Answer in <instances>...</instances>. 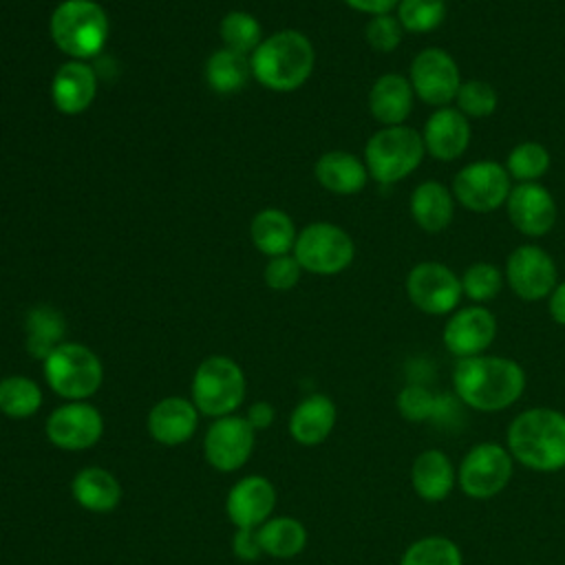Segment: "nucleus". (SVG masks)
Returning <instances> with one entry per match:
<instances>
[{
    "instance_id": "43",
    "label": "nucleus",
    "mask_w": 565,
    "mask_h": 565,
    "mask_svg": "<svg viewBox=\"0 0 565 565\" xmlns=\"http://www.w3.org/2000/svg\"><path fill=\"white\" fill-rule=\"evenodd\" d=\"M274 417H276V411H274V406L269 404V402H254L249 408H247V413H245V419L249 422V426L258 433V430H265V428H269L271 424H274Z\"/></svg>"
},
{
    "instance_id": "45",
    "label": "nucleus",
    "mask_w": 565,
    "mask_h": 565,
    "mask_svg": "<svg viewBox=\"0 0 565 565\" xmlns=\"http://www.w3.org/2000/svg\"><path fill=\"white\" fill-rule=\"evenodd\" d=\"M547 311L556 324L565 327V280L556 282V287L547 296Z\"/></svg>"
},
{
    "instance_id": "1",
    "label": "nucleus",
    "mask_w": 565,
    "mask_h": 565,
    "mask_svg": "<svg viewBox=\"0 0 565 565\" xmlns=\"http://www.w3.org/2000/svg\"><path fill=\"white\" fill-rule=\"evenodd\" d=\"M523 366L505 355L461 358L452 366V391L461 404L477 413H501L525 393Z\"/></svg>"
},
{
    "instance_id": "35",
    "label": "nucleus",
    "mask_w": 565,
    "mask_h": 565,
    "mask_svg": "<svg viewBox=\"0 0 565 565\" xmlns=\"http://www.w3.org/2000/svg\"><path fill=\"white\" fill-rule=\"evenodd\" d=\"M446 0H399L395 15L406 33H433L446 20Z\"/></svg>"
},
{
    "instance_id": "16",
    "label": "nucleus",
    "mask_w": 565,
    "mask_h": 565,
    "mask_svg": "<svg viewBox=\"0 0 565 565\" xmlns=\"http://www.w3.org/2000/svg\"><path fill=\"white\" fill-rule=\"evenodd\" d=\"M497 338V318L483 305L455 309L441 331V342L457 360L481 355Z\"/></svg>"
},
{
    "instance_id": "38",
    "label": "nucleus",
    "mask_w": 565,
    "mask_h": 565,
    "mask_svg": "<svg viewBox=\"0 0 565 565\" xmlns=\"http://www.w3.org/2000/svg\"><path fill=\"white\" fill-rule=\"evenodd\" d=\"M459 278H461L463 296L470 298L475 305H483V302L497 298L505 282L503 271L497 265L486 263V260L468 265Z\"/></svg>"
},
{
    "instance_id": "32",
    "label": "nucleus",
    "mask_w": 565,
    "mask_h": 565,
    "mask_svg": "<svg viewBox=\"0 0 565 565\" xmlns=\"http://www.w3.org/2000/svg\"><path fill=\"white\" fill-rule=\"evenodd\" d=\"M42 406V388L26 375H7L0 380V413L11 419L33 417Z\"/></svg>"
},
{
    "instance_id": "6",
    "label": "nucleus",
    "mask_w": 565,
    "mask_h": 565,
    "mask_svg": "<svg viewBox=\"0 0 565 565\" xmlns=\"http://www.w3.org/2000/svg\"><path fill=\"white\" fill-rule=\"evenodd\" d=\"M49 388L64 402H86L104 382L102 360L79 342H62L42 362Z\"/></svg>"
},
{
    "instance_id": "11",
    "label": "nucleus",
    "mask_w": 565,
    "mask_h": 565,
    "mask_svg": "<svg viewBox=\"0 0 565 565\" xmlns=\"http://www.w3.org/2000/svg\"><path fill=\"white\" fill-rule=\"evenodd\" d=\"M408 82L417 99L433 108H441L455 102L463 79L459 64L448 51L439 46H428L413 57L408 68Z\"/></svg>"
},
{
    "instance_id": "36",
    "label": "nucleus",
    "mask_w": 565,
    "mask_h": 565,
    "mask_svg": "<svg viewBox=\"0 0 565 565\" xmlns=\"http://www.w3.org/2000/svg\"><path fill=\"white\" fill-rule=\"evenodd\" d=\"M446 397L433 393L424 384H406L399 388L395 397V406L402 419L411 424H422L428 419H435L444 411Z\"/></svg>"
},
{
    "instance_id": "12",
    "label": "nucleus",
    "mask_w": 565,
    "mask_h": 565,
    "mask_svg": "<svg viewBox=\"0 0 565 565\" xmlns=\"http://www.w3.org/2000/svg\"><path fill=\"white\" fill-rule=\"evenodd\" d=\"M406 296L428 316H450L459 309L461 278L444 263L422 260L406 274Z\"/></svg>"
},
{
    "instance_id": "24",
    "label": "nucleus",
    "mask_w": 565,
    "mask_h": 565,
    "mask_svg": "<svg viewBox=\"0 0 565 565\" xmlns=\"http://www.w3.org/2000/svg\"><path fill=\"white\" fill-rule=\"evenodd\" d=\"M415 104V93L406 75L384 73L369 90V110L382 126H402Z\"/></svg>"
},
{
    "instance_id": "31",
    "label": "nucleus",
    "mask_w": 565,
    "mask_h": 565,
    "mask_svg": "<svg viewBox=\"0 0 565 565\" xmlns=\"http://www.w3.org/2000/svg\"><path fill=\"white\" fill-rule=\"evenodd\" d=\"M252 75L249 57L232 49L214 51L205 62V82L214 93L230 95L241 90Z\"/></svg>"
},
{
    "instance_id": "30",
    "label": "nucleus",
    "mask_w": 565,
    "mask_h": 565,
    "mask_svg": "<svg viewBox=\"0 0 565 565\" xmlns=\"http://www.w3.org/2000/svg\"><path fill=\"white\" fill-rule=\"evenodd\" d=\"M24 331H26V351L35 360L44 362L46 355L64 342V316L49 305L33 307L26 313Z\"/></svg>"
},
{
    "instance_id": "20",
    "label": "nucleus",
    "mask_w": 565,
    "mask_h": 565,
    "mask_svg": "<svg viewBox=\"0 0 565 565\" xmlns=\"http://www.w3.org/2000/svg\"><path fill=\"white\" fill-rule=\"evenodd\" d=\"M199 408L192 399L170 395L159 399L148 413V433L161 446H181L190 441L199 428Z\"/></svg>"
},
{
    "instance_id": "5",
    "label": "nucleus",
    "mask_w": 565,
    "mask_h": 565,
    "mask_svg": "<svg viewBox=\"0 0 565 565\" xmlns=\"http://www.w3.org/2000/svg\"><path fill=\"white\" fill-rule=\"evenodd\" d=\"M426 148L422 132L402 126H382L364 146V166L369 177L382 185H393L411 177L424 161Z\"/></svg>"
},
{
    "instance_id": "7",
    "label": "nucleus",
    "mask_w": 565,
    "mask_h": 565,
    "mask_svg": "<svg viewBox=\"0 0 565 565\" xmlns=\"http://www.w3.org/2000/svg\"><path fill=\"white\" fill-rule=\"evenodd\" d=\"M245 373L227 355L205 358L192 375V402L205 417L234 415L245 399Z\"/></svg>"
},
{
    "instance_id": "39",
    "label": "nucleus",
    "mask_w": 565,
    "mask_h": 565,
    "mask_svg": "<svg viewBox=\"0 0 565 565\" xmlns=\"http://www.w3.org/2000/svg\"><path fill=\"white\" fill-rule=\"evenodd\" d=\"M497 88L486 79H463L455 97V108L468 119H486L497 110Z\"/></svg>"
},
{
    "instance_id": "23",
    "label": "nucleus",
    "mask_w": 565,
    "mask_h": 565,
    "mask_svg": "<svg viewBox=\"0 0 565 565\" xmlns=\"http://www.w3.org/2000/svg\"><path fill=\"white\" fill-rule=\"evenodd\" d=\"M95 93H97V75L82 60H71L62 64L53 75L51 99L62 115L84 113L93 104Z\"/></svg>"
},
{
    "instance_id": "8",
    "label": "nucleus",
    "mask_w": 565,
    "mask_h": 565,
    "mask_svg": "<svg viewBox=\"0 0 565 565\" xmlns=\"http://www.w3.org/2000/svg\"><path fill=\"white\" fill-rule=\"evenodd\" d=\"M514 477V459L505 444L479 441L461 457L457 486L472 501H490L501 494Z\"/></svg>"
},
{
    "instance_id": "4",
    "label": "nucleus",
    "mask_w": 565,
    "mask_h": 565,
    "mask_svg": "<svg viewBox=\"0 0 565 565\" xmlns=\"http://www.w3.org/2000/svg\"><path fill=\"white\" fill-rule=\"evenodd\" d=\"M51 38L71 60L95 57L108 40V15L95 0H64L51 15Z\"/></svg>"
},
{
    "instance_id": "18",
    "label": "nucleus",
    "mask_w": 565,
    "mask_h": 565,
    "mask_svg": "<svg viewBox=\"0 0 565 565\" xmlns=\"http://www.w3.org/2000/svg\"><path fill=\"white\" fill-rule=\"evenodd\" d=\"M276 488L263 475L241 477L225 497V512L234 527H260L276 508Z\"/></svg>"
},
{
    "instance_id": "14",
    "label": "nucleus",
    "mask_w": 565,
    "mask_h": 565,
    "mask_svg": "<svg viewBox=\"0 0 565 565\" xmlns=\"http://www.w3.org/2000/svg\"><path fill=\"white\" fill-rule=\"evenodd\" d=\"M46 439L68 452H79L97 446L104 435V417L88 399L64 402L51 411L44 424Z\"/></svg>"
},
{
    "instance_id": "29",
    "label": "nucleus",
    "mask_w": 565,
    "mask_h": 565,
    "mask_svg": "<svg viewBox=\"0 0 565 565\" xmlns=\"http://www.w3.org/2000/svg\"><path fill=\"white\" fill-rule=\"evenodd\" d=\"M256 532L265 556L294 558L307 545V527L294 516H271Z\"/></svg>"
},
{
    "instance_id": "13",
    "label": "nucleus",
    "mask_w": 565,
    "mask_h": 565,
    "mask_svg": "<svg viewBox=\"0 0 565 565\" xmlns=\"http://www.w3.org/2000/svg\"><path fill=\"white\" fill-rule=\"evenodd\" d=\"M503 276L514 296L527 302L547 298L558 282L554 258L550 252L534 243H523L508 254Z\"/></svg>"
},
{
    "instance_id": "19",
    "label": "nucleus",
    "mask_w": 565,
    "mask_h": 565,
    "mask_svg": "<svg viewBox=\"0 0 565 565\" xmlns=\"http://www.w3.org/2000/svg\"><path fill=\"white\" fill-rule=\"evenodd\" d=\"M426 154L437 161H455L470 146V119L455 106L435 108L422 130Z\"/></svg>"
},
{
    "instance_id": "27",
    "label": "nucleus",
    "mask_w": 565,
    "mask_h": 565,
    "mask_svg": "<svg viewBox=\"0 0 565 565\" xmlns=\"http://www.w3.org/2000/svg\"><path fill=\"white\" fill-rule=\"evenodd\" d=\"M71 494L79 508L95 514H108L121 501V483L110 470L102 466H86L75 472Z\"/></svg>"
},
{
    "instance_id": "17",
    "label": "nucleus",
    "mask_w": 565,
    "mask_h": 565,
    "mask_svg": "<svg viewBox=\"0 0 565 565\" xmlns=\"http://www.w3.org/2000/svg\"><path fill=\"white\" fill-rule=\"evenodd\" d=\"M503 207L512 227L530 238H539L552 232L558 214L552 192L539 181L514 183Z\"/></svg>"
},
{
    "instance_id": "28",
    "label": "nucleus",
    "mask_w": 565,
    "mask_h": 565,
    "mask_svg": "<svg viewBox=\"0 0 565 565\" xmlns=\"http://www.w3.org/2000/svg\"><path fill=\"white\" fill-rule=\"evenodd\" d=\"M296 236L298 234H296L291 216L287 212L274 210V207L260 210L252 218V225H249V238H252L254 247L269 258L289 254L294 249Z\"/></svg>"
},
{
    "instance_id": "2",
    "label": "nucleus",
    "mask_w": 565,
    "mask_h": 565,
    "mask_svg": "<svg viewBox=\"0 0 565 565\" xmlns=\"http://www.w3.org/2000/svg\"><path fill=\"white\" fill-rule=\"evenodd\" d=\"M505 448L514 463L534 472L565 468V413L552 406L521 411L505 430Z\"/></svg>"
},
{
    "instance_id": "26",
    "label": "nucleus",
    "mask_w": 565,
    "mask_h": 565,
    "mask_svg": "<svg viewBox=\"0 0 565 565\" xmlns=\"http://www.w3.org/2000/svg\"><path fill=\"white\" fill-rule=\"evenodd\" d=\"M318 183L333 194H358L369 181V170L364 161L347 150H329L318 157L313 166Z\"/></svg>"
},
{
    "instance_id": "44",
    "label": "nucleus",
    "mask_w": 565,
    "mask_h": 565,
    "mask_svg": "<svg viewBox=\"0 0 565 565\" xmlns=\"http://www.w3.org/2000/svg\"><path fill=\"white\" fill-rule=\"evenodd\" d=\"M399 0H344V4H349L353 11L366 13V15H382V13H391L393 9H397Z\"/></svg>"
},
{
    "instance_id": "42",
    "label": "nucleus",
    "mask_w": 565,
    "mask_h": 565,
    "mask_svg": "<svg viewBox=\"0 0 565 565\" xmlns=\"http://www.w3.org/2000/svg\"><path fill=\"white\" fill-rule=\"evenodd\" d=\"M232 554L245 563H252L263 556L256 527H236L232 536Z\"/></svg>"
},
{
    "instance_id": "15",
    "label": "nucleus",
    "mask_w": 565,
    "mask_h": 565,
    "mask_svg": "<svg viewBox=\"0 0 565 565\" xmlns=\"http://www.w3.org/2000/svg\"><path fill=\"white\" fill-rule=\"evenodd\" d=\"M256 430L245 415H225L212 419L203 435V457L218 472H234L247 463L254 452Z\"/></svg>"
},
{
    "instance_id": "9",
    "label": "nucleus",
    "mask_w": 565,
    "mask_h": 565,
    "mask_svg": "<svg viewBox=\"0 0 565 565\" xmlns=\"http://www.w3.org/2000/svg\"><path fill=\"white\" fill-rule=\"evenodd\" d=\"M291 254L302 269L318 276H333L353 263L355 245L342 227L318 221L300 230Z\"/></svg>"
},
{
    "instance_id": "41",
    "label": "nucleus",
    "mask_w": 565,
    "mask_h": 565,
    "mask_svg": "<svg viewBox=\"0 0 565 565\" xmlns=\"http://www.w3.org/2000/svg\"><path fill=\"white\" fill-rule=\"evenodd\" d=\"M300 271L302 267L294 254L274 256L265 265V285L274 291H289L298 285Z\"/></svg>"
},
{
    "instance_id": "40",
    "label": "nucleus",
    "mask_w": 565,
    "mask_h": 565,
    "mask_svg": "<svg viewBox=\"0 0 565 565\" xmlns=\"http://www.w3.org/2000/svg\"><path fill=\"white\" fill-rule=\"evenodd\" d=\"M404 33H406L404 26L399 24L397 15H393V13L373 15L364 29V38H366L369 46L377 53H393L402 44Z\"/></svg>"
},
{
    "instance_id": "10",
    "label": "nucleus",
    "mask_w": 565,
    "mask_h": 565,
    "mask_svg": "<svg viewBox=\"0 0 565 565\" xmlns=\"http://www.w3.org/2000/svg\"><path fill=\"white\" fill-rule=\"evenodd\" d=\"M455 201L477 214H488L505 205L512 190V177L505 166L492 159L470 161L452 177Z\"/></svg>"
},
{
    "instance_id": "34",
    "label": "nucleus",
    "mask_w": 565,
    "mask_h": 565,
    "mask_svg": "<svg viewBox=\"0 0 565 565\" xmlns=\"http://www.w3.org/2000/svg\"><path fill=\"white\" fill-rule=\"evenodd\" d=\"M550 150L541 141H521L505 157V170L516 183H534L547 174Z\"/></svg>"
},
{
    "instance_id": "25",
    "label": "nucleus",
    "mask_w": 565,
    "mask_h": 565,
    "mask_svg": "<svg viewBox=\"0 0 565 565\" xmlns=\"http://www.w3.org/2000/svg\"><path fill=\"white\" fill-rule=\"evenodd\" d=\"M455 205L457 201L452 190L435 179L422 181L411 192V201H408V210L415 225L428 234L444 232L452 223Z\"/></svg>"
},
{
    "instance_id": "3",
    "label": "nucleus",
    "mask_w": 565,
    "mask_h": 565,
    "mask_svg": "<svg viewBox=\"0 0 565 565\" xmlns=\"http://www.w3.org/2000/svg\"><path fill=\"white\" fill-rule=\"evenodd\" d=\"M252 75L271 90L287 93L300 88L316 64V51L311 40L296 31L282 29L265 38L249 55Z\"/></svg>"
},
{
    "instance_id": "37",
    "label": "nucleus",
    "mask_w": 565,
    "mask_h": 565,
    "mask_svg": "<svg viewBox=\"0 0 565 565\" xmlns=\"http://www.w3.org/2000/svg\"><path fill=\"white\" fill-rule=\"evenodd\" d=\"M218 33H221V40L225 42V49H232V51L243 53V55L254 53L256 46L263 42L260 24L247 11L225 13V18L221 20Z\"/></svg>"
},
{
    "instance_id": "21",
    "label": "nucleus",
    "mask_w": 565,
    "mask_h": 565,
    "mask_svg": "<svg viewBox=\"0 0 565 565\" xmlns=\"http://www.w3.org/2000/svg\"><path fill=\"white\" fill-rule=\"evenodd\" d=\"M413 492L426 503L446 501L457 488V468L439 448H426L411 463Z\"/></svg>"
},
{
    "instance_id": "33",
    "label": "nucleus",
    "mask_w": 565,
    "mask_h": 565,
    "mask_svg": "<svg viewBox=\"0 0 565 565\" xmlns=\"http://www.w3.org/2000/svg\"><path fill=\"white\" fill-rule=\"evenodd\" d=\"M399 565H463V554L452 539L444 534H426L402 552Z\"/></svg>"
},
{
    "instance_id": "22",
    "label": "nucleus",
    "mask_w": 565,
    "mask_h": 565,
    "mask_svg": "<svg viewBox=\"0 0 565 565\" xmlns=\"http://www.w3.org/2000/svg\"><path fill=\"white\" fill-rule=\"evenodd\" d=\"M338 422L335 402L324 393H311L300 399L289 415V435L300 446H320L333 433Z\"/></svg>"
}]
</instances>
